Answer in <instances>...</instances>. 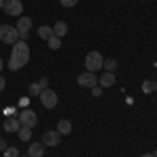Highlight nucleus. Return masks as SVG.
<instances>
[{"instance_id": "nucleus-1", "label": "nucleus", "mask_w": 157, "mask_h": 157, "mask_svg": "<svg viewBox=\"0 0 157 157\" xmlns=\"http://www.w3.org/2000/svg\"><path fill=\"white\" fill-rule=\"evenodd\" d=\"M103 55H101V52H98V50H90V52H88V55H86V59H84V65H86V69H88V71H98V69H101V67H103Z\"/></svg>"}, {"instance_id": "nucleus-2", "label": "nucleus", "mask_w": 157, "mask_h": 157, "mask_svg": "<svg viewBox=\"0 0 157 157\" xmlns=\"http://www.w3.org/2000/svg\"><path fill=\"white\" fill-rule=\"evenodd\" d=\"M17 38H19V32H17V27L15 25H0V42H4V44H15L17 42Z\"/></svg>"}, {"instance_id": "nucleus-3", "label": "nucleus", "mask_w": 157, "mask_h": 157, "mask_svg": "<svg viewBox=\"0 0 157 157\" xmlns=\"http://www.w3.org/2000/svg\"><path fill=\"white\" fill-rule=\"evenodd\" d=\"M29 61V55H21V52H11V59H9V69L11 71H17L27 65Z\"/></svg>"}, {"instance_id": "nucleus-4", "label": "nucleus", "mask_w": 157, "mask_h": 157, "mask_svg": "<svg viewBox=\"0 0 157 157\" xmlns=\"http://www.w3.org/2000/svg\"><path fill=\"white\" fill-rule=\"evenodd\" d=\"M40 101H42V105L46 109H52L57 107V103H59V97H57V92L55 90H50V88H44L42 92H40Z\"/></svg>"}, {"instance_id": "nucleus-5", "label": "nucleus", "mask_w": 157, "mask_h": 157, "mask_svg": "<svg viewBox=\"0 0 157 157\" xmlns=\"http://www.w3.org/2000/svg\"><path fill=\"white\" fill-rule=\"evenodd\" d=\"M6 15H11V17H21V13H23V4H21V0H4V6H2Z\"/></svg>"}, {"instance_id": "nucleus-6", "label": "nucleus", "mask_w": 157, "mask_h": 157, "mask_svg": "<svg viewBox=\"0 0 157 157\" xmlns=\"http://www.w3.org/2000/svg\"><path fill=\"white\" fill-rule=\"evenodd\" d=\"M19 121H21V126L34 128V126L38 124V115H36V111H32V109H23V111L19 113Z\"/></svg>"}, {"instance_id": "nucleus-7", "label": "nucleus", "mask_w": 157, "mask_h": 157, "mask_svg": "<svg viewBox=\"0 0 157 157\" xmlns=\"http://www.w3.org/2000/svg\"><path fill=\"white\" fill-rule=\"evenodd\" d=\"M78 84L82 86V88H94V86L98 84V78H97L92 71L80 73V75H78Z\"/></svg>"}, {"instance_id": "nucleus-8", "label": "nucleus", "mask_w": 157, "mask_h": 157, "mask_svg": "<svg viewBox=\"0 0 157 157\" xmlns=\"http://www.w3.org/2000/svg\"><path fill=\"white\" fill-rule=\"evenodd\" d=\"M59 143H61V134L57 130H48L42 136V145L44 147H59Z\"/></svg>"}, {"instance_id": "nucleus-9", "label": "nucleus", "mask_w": 157, "mask_h": 157, "mask_svg": "<svg viewBox=\"0 0 157 157\" xmlns=\"http://www.w3.org/2000/svg\"><path fill=\"white\" fill-rule=\"evenodd\" d=\"M15 27H17L19 34H29V29H32V19H29V17H19Z\"/></svg>"}, {"instance_id": "nucleus-10", "label": "nucleus", "mask_w": 157, "mask_h": 157, "mask_svg": "<svg viewBox=\"0 0 157 157\" xmlns=\"http://www.w3.org/2000/svg\"><path fill=\"white\" fill-rule=\"evenodd\" d=\"M113 84H115V75H113V71H105L101 78H98V86H101V88H111Z\"/></svg>"}, {"instance_id": "nucleus-11", "label": "nucleus", "mask_w": 157, "mask_h": 157, "mask_svg": "<svg viewBox=\"0 0 157 157\" xmlns=\"http://www.w3.org/2000/svg\"><path fill=\"white\" fill-rule=\"evenodd\" d=\"M44 155V145L42 143H32L27 147V157H42Z\"/></svg>"}, {"instance_id": "nucleus-12", "label": "nucleus", "mask_w": 157, "mask_h": 157, "mask_svg": "<svg viewBox=\"0 0 157 157\" xmlns=\"http://www.w3.org/2000/svg\"><path fill=\"white\" fill-rule=\"evenodd\" d=\"M19 128H21L19 117H6V121H4V130L6 132H19Z\"/></svg>"}, {"instance_id": "nucleus-13", "label": "nucleus", "mask_w": 157, "mask_h": 157, "mask_svg": "<svg viewBox=\"0 0 157 157\" xmlns=\"http://www.w3.org/2000/svg\"><path fill=\"white\" fill-rule=\"evenodd\" d=\"M67 29H69V27H67V23H65V21H57V23L52 25V34H55L57 38L67 36Z\"/></svg>"}, {"instance_id": "nucleus-14", "label": "nucleus", "mask_w": 157, "mask_h": 157, "mask_svg": "<svg viewBox=\"0 0 157 157\" xmlns=\"http://www.w3.org/2000/svg\"><path fill=\"white\" fill-rule=\"evenodd\" d=\"M13 52H21V55H29V46H27V42H25V40H17V42L13 44Z\"/></svg>"}, {"instance_id": "nucleus-15", "label": "nucleus", "mask_w": 157, "mask_h": 157, "mask_svg": "<svg viewBox=\"0 0 157 157\" xmlns=\"http://www.w3.org/2000/svg\"><path fill=\"white\" fill-rule=\"evenodd\" d=\"M57 132L59 134H69L71 132V121L69 120H61L59 124H57Z\"/></svg>"}, {"instance_id": "nucleus-16", "label": "nucleus", "mask_w": 157, "mask_h": 157, "mask_svg": "<svg viewBox=\"0 0 157 157\" xmlns=\"http://www.w3.org/2000/svg\"><path fill=\"white\" fill-rule=\"evenodd\" d=\"M155 90H157L155 80H145V82H143V92H145V94H151V92H155Z\"/></svg>"}, {"instance_id": "nucleus-17", "label": "nucleus", "mask_w": 157, "mask_h": 157, "mask_svg": "<svg viewBox=\"0 0 157 157\" xmlns=\"http://www.w3.org/2000/svg\"><path fill=\"white\" fill-rule=\"evenodd\" d=\"M38 36L42 38V40H48V38L52 36V27H50V25H40V27H38Z\"/></svg>"}, {"instance_id": "nucleus-18", "label": "nucleus", "mask_w": 157, "mask_h": 157, "mask_svg": "<svg viewBox=\"0 0 157 157\" xmlns=\"http://www.w3.org/2000/svg\"><path fill=\"white\" fill-rule=\"evenodd\" d=\"M19 138H21L23 143H27V140L32 138V128H27V126H21V128H19Z\"/></svg>"}, {"instance_id": "nucleus-19", "label": "nucleus", "mask_w": 157, "mask_h": 157, "mask_svg": "<svg viewBox=\"0 0 157 157\" xmlns=\"http://www.w3.org/2000/svg\"><path fill=\"white\" fill-rule=\"evenodd\" d=\"M46 42H48V48H50V50H59V48H61V38H57L55 34H52V36H50Z\"/></svg>"}, {"instance_id": "nucleus-20", "label": "nucleus", "mask_w": 157, "mask_h": 157, "mask_svg": "<svg viewBox=\"0 0 157 157\" xmlns=\"http://www.w3.org/2000/svg\"><path fill=\"white\" fill-rule=\"evenodd\" d=\"M103 67H105L107 71H113V69L117 67V61H115V59H105V61H103Z\"/></svg>"}, {"instance_id": "nucleus-21", "label": "nucleus", "mask_w": 157, "mask_h": 157, "mask_svg": "<svg viewBox=\"0 0 157 157\" xmlns=\"http://www.w3.org/2000/svg\"><path fill=\"white\" fill-rule=\"evenodd\" d=\"M40 92H42V86H40V82H36V84L29 86V94H32V97H40Z\"/></svg>"}, {"instance_id": "nucleus-22", "label": "nucleus", "mask_w": 157, "mask_h": 157, "mask_svg": "<svg viewBox=\"0 0 157 157\" xmlns=\"http://www.w3.org/2000/svg\"><path fill=\"white\" fill-rule=\"evenodd\" d=\"M4 157H19V151L15 147H6L4 149Z\"/></svg>"}, {"instance_id": "nucleus-23", "label": "nucleus", "mask_w": 157, "mask_h": 157, "mask_svg": "<svg viewBox=\"0 0 157 157\" xmlns=\"http://www.w3.org/2000/svg\"><path fill=\"white\" fill-rule=\"evenodd\" d=\"M59 2H61V6H65V9H67V6H75L80 0H59Z\"/></svg>"}, {"instance_id": "nucleus-24", "label": "nucleus", "mask_w": 157, "mask_h": 157, "mask_svg": "<svg viewBox=\"0 0 157 157\" xmlns=\"http://www.w3.org/2000/svg\"><path fill=\"white\" fill-rule=\"evenodd\" d=\"M90 90H92V94H94V97H101V90H103V88H101V86H94V88H90Z\"/></svg>"}, {"instance_id": "nucleus-25", "label": "nucleus", "mask_w": 157, "mask_h": 157, "mask_svg": "<svg viewBox=\"0 0 157 157\" xmlns=\"http://www.w3.org/2000/svg\"><path fill=\"white\" fill-rule=\"evenodd\" d=\"M40 86H42V90H44V88H48V80H46V78H42V80H40Z\"/></svg>"}, {"instance_id": "nucleus-26", "label": "nucleus", "mask_w": 157, "mask_h": 157, "mask_svg": "<svg viewBox=\"0 0 157 157\" xmlns=\"http://www.w3.org/2000/svg\"><path fill=\"white\" fill-rule=\"evenodd\" d=\"M6 140H4V138H2V136H0V151H4V149H6Z\"/></svg>"}, {"instance_id": "nucleus-27", "label": "nucleus", "mask_w": 157, "mask_h": 157, "mask_svg": "<svg viewBox=\"0 0 157 157\" xmlns=\"http://www.w3.org/2000/svg\"><path fill=\"white\" fill-rule=\"evenodd\" d=\"M4 86H6V80H4V78H2V75H0V92H2V90H4Z\"/></svg>"}, {"instance_id": "nucleus-28", "label": "nucleus", "mask_w": 157, "mask_h": 157, "mask_svg": "<svg viewBox=\"0 0 157 157\" xmlns=\"http://www.w3.org/2000/svg\"><path fill=\"white\" fill-rule=\"evenodd\" d=\"M2 67H4V61L0 59V71H2Z\"/></svg>"}, {"instance_id": "nucleus-29", "label": "nucleus", "mask_w": 157, "mask_h": 157, "mask_svg": "<svg viewBox=\"0 0 157 157\" xmlns=\"http://www.w3.org/2000/svg\"><path fill=\"white\" fill-rule=\"evenodd\" d=\"M140 157H153V155H151V153H145V155H140Z\"/></svg>"}, {"instance_id": "nucleus-30", "label": "nucleus", "mask_w": 157, "mask_h": 157, "mask_svg": "<svg viewBox=\"0 0 157 157\" xmlns=\"http://www.w3.org/2000/svg\"><path fill=\"white\" fill-rule=\"evenodd\" d=\"M2 6H4V0H0V9H2Z\"/></svg>"}, {"instance_id": "nucleus-31", "label": "nucleus", "mask_w": 157, "mask_h": 157, "mask_svg": "<svg viewBox=\"0 0 157 157\" xmlns=\"http://www.w3.org/2000/svg\"><path fill=\"white\" fill-rule=\"evenodd\" d=\"M153 157H157V151H155V153H153Z\"/></svg>"}, {"instance_id": "nucleus-32", "label": "nucleus", "mask_w": 157, "mask_h": 157, "mask_svg": "<svg viewBox=\"0 0 157 157\" xmlns=\"http://www.w3.org/2000/svg\"><path fill=\"white\" fill-rule=\"evenodd\" d=\"M19 157H21V155H19ZM23 157H27V155H23Z\"/></svg>"}]
</instances>
